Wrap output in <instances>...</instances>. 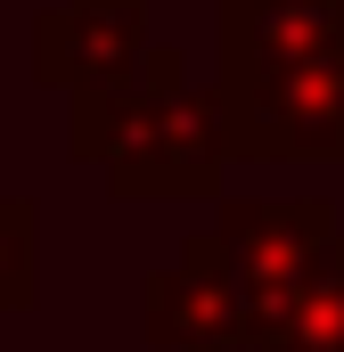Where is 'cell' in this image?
<instances>
[{
  "label": "cell",
  "instance_id": "cell-5",
  "mask_svg": "<svg viewBox=\"0 0 344 352\" xmlns=\"http://www.w3.org/2000/svg\"><path fill=\"white\" fill-rule=\"evenodd\" d=\"M148 58V0H50L33 16V74L50 90H98Z\"/></svg>",
  "mask_w": 344,
  "mask_h": 352
},
{
  "label": "cell",
  "instance_id": "cell-4",
  "mask_svg": "<svg viewBox=\"0 0 344 352\" xmlns=\"http://www.w3.org/2000/svg\"><path fill=\"white\" fill-rule=\"evenodd\" d=\"M213 82L344 66V0H213Z\"/></svg>",
  "mask_w": 344,
  "mask_h": 352
},
{
  "label": "cell",
  "instance_id": "cell-3",
  "mask_svg": "<svg viewBox=\"0 0 344 352\" xmlns=\"http://www.w3.org/2000/svg\"><path fill=\"white\" fill-rule=\"evenodd\" d=\"M230 164H344V66L312 74H262V82H213Z\"/></svg>",
  "mask_w": 344,
  "mask_h": 352
},
{
  "label": "cell",
  "instance_id": "cell-1",
  "mask_svg": "<svg viewBox=\"0 0 344 352\" xmlns=\"http://www.w3.org/2000/svg\"><path fill=\"white\" fill-rule=\"evenodd\" d=\"M66 156L98 164L123 205L131 197H213L230 173L222 98L189 82L180 41H148L140 66L66 98Z\"/></svg>",
  "mask_w": 344,
  "mask_h": 352
},
{
  "label": "cell",
  "instance_id": "cell-8",
  "mask_svg": "<svg viewBox=\"0 0 344 352\" xmlns=\"http://www.w3.org/2000/svg\"><path fill=\"white\" fill-rule=\"evenodd\" d=\"M41 303V205L0 197V328Z\"/></svg>",
  "mask_w": 344,
  "mask_h": 352
},
{
  "label": "cell",
  "instance_id": "cell-7",
  "mask_svg": "<svg viewBox=\"0 0 344 352\" xmlns=\"http://www.w3.org/2000/svg\"><path fill=\"white\" fill-rule=\"evenodd\" d=\"M255 352H344V230L328 238V254H320L312 278L295 287L287 320H279Z\"/></svg>",
  "mask_w": 344,
  "mask_h": 352
},
{
  "label": "cell",
  "instance_id": "cell-6",
  "mask_svg": "<svg viewBox=\"0 0 344 352\" xmlns=\"http://www.w3.org/2000/svg\"><path fill=\"white\" fill-rule=\"evenodd\" d=\"M140 328L156 352H246V320H238V295L230 278L205 263L189 238L164 270H148L140 287Z\"/></svg>",
  "mask_w": 344,
  "mask_h": 352
},
{
  "label": "cell",
  "instance_id": "cell-2",
  "mask_svg": "<svg viewBox=\"0 0 344 352\" xmlns=\"http://www.w3.org/2000/svg\"><path fill=\"white\" fill-rule=\"evenodd\" d=\"M336 238V205L328 197H222L205 230H189V246L230 278L238 320H246V352L287 320L295 287Z\"/></svg>",
  "mask_w": 344,
  "mask_h": 352
}]
</instances>
